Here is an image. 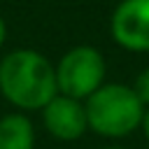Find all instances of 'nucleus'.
I'll return each mask as SVG.
<instances>
[{
  "mask_svg": "<svg viewBox=\"0 0 149 149\" xmlns=\"http://www.w3.org/2000/svg\"><path fill=\"white\" fill-rule=\"evenodd\" d=\"M0 93L19 109H42L56 93V68L35 49L9 51L0 61Z\"/></svg>",
  "mask_w": 149,
  "mask_h": 149,
  "instance_id": "nucleus-1",
  "label": "nucleus"
},
{
  "mask_svg": "<svg viewBox=\"0 0 149 149\" xmlns=\"http://www.w3.org/2000/svg\"><path fill=\"white\" fill-rule=\"evenodd\" d=\"M88 128L105 137H126L142 126L144 105L130 86L102 84L84 102Z\"/></svg>",
  "mask_w": 149,
  "mask_h": 149,
  "instance_id": "nucleus-2",
  "label": "nucleus"
},
{
  "mask_svg": "<svg viewBox=\"0 0 149 149\" xmlns=\"http://www.w3.org/2000/svg\"><path fill=\"white\" fill-rule=\"evenodd\" d=\"M105 79V58L93 47H74L56 65V86L61 95L84 100L102 86Z\"/></svg>",
  "mask_w": 149,
  "mask_h": 149,
  "instance_id": "nucleus-3",
  "label": "nucleus"
},
{
  "mask_svg": "<svg viewBox=\"0 0 149 149\" xmlns=\"http://www.w3.org/2000/svg\"><path fill=\"white\" fill-rule=\"evenodd\" d=\"M112 37L128 51H149V0H121L112 14Z\"/></svg>",
  "mask_w": 149,
  "mask_h": 149,
  "instance_id": "nucleus-4",
  "label": "nucleus"
},
{
  "mask_svg": "<svg viewBox=\"0 0 149 149\" xmlns=\"http://www.w3.org/2000/svg\"><path fill=\"white\" fill-rule=\"evenodd\" d=\"M42 121H44V128L56 140H65V142L81 137L84 130L88 128L86 109H84L81 100L68 98L61 93H56L42 107Z\"/></svg>",
  "mask_w": 149,
  "mask_h": 149,
  "instance_id": "nucleus-5",
  "label": "nucleus"
},
{
  "mask_svg": "<svg viewBox=\"0 0 149 149\" xmlns=\"http://www.w3.org/2000/svg\"><path fill=\"white\" fill-rule=\"evenodd\" d=\"M35 130L26 114H7L0 119V149H33Z\"/></svg>",
  "mask_w": 149,
  "mask_h": 149,
  "instance_id": "nucleus-6",
  "label": "nucleus"
},
{
  "mask_svg": "<svg viewBox=\"0 0 149 149\" xmlns=\"http://www.w3.org/2000/svg\"><path fill=\"white\" fill-rule=\"evenodd\" d=\"M130 88L135 91V95L140 98V102H142L144 107H149V68L142 70V72L135 77V84H133Z\"/></svg>",
  "mask_w": 149,
  "mask_h": 149,
  "instance_id": "nucleus-7",
  "label": "nucleus"
},
{
  "mask_svg": "<svg viewBox=\"0 0 149 149\" xmlns=\"http://www.w3.org/2000/svg\"><path fill=\"white\" fill-rule=\"evenodd\" d=\"M142 130H144V135H147V140H149V107L144 109V119H142Z\"/></svg>",
  "mask_w": 149,
  "mask_h": 149,
  "instance_id": "nucleus-8",
  "label": "nucleus"
},
{
  "mask_svg": "<svg viewBox=\"0 0 149 149\" xmlns=\"http://www.w3.org/2000/svg\"><path fill=\"white\" fill-rule=\"evenodd\" d=\"M5 35H7V28H5V19L0 16V47H2V42H5Z\"/></svg>",
  "mask_w": 149,
  "mask_h": 149,
  "instance_id": "nucleus-9",
  "label": "nucleus"
}]
</instances>
